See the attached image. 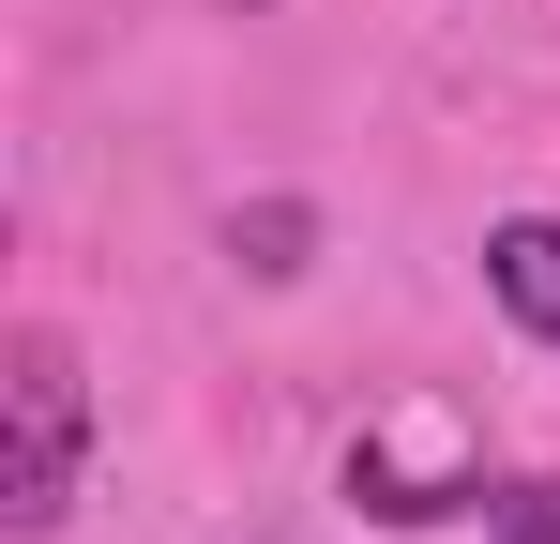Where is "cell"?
Instances as JSON below:
<instances>
[{"instance_id":"obj_1","label":"cell","mask_w":560,"mask_h":544,"mask_svg":"<svg viewBox=\"0 0 560 544\" xmlns=\"http://www.w3.org/2000/svg\"><path fill=\"white\" fill-rule=\"evenodd\" d=\"M77 453H92L77 333L15 318V333H0V530H61V515H77Z\"/></svg>"},{"instance_id":"obj_2","label":"cell","mask_w":560,"mask_h":544,"mask_svg":"<svg viewBox=\"0 0 560 544\" xmlns=\"http://www.w3.org/2000/svg\"><path fill=\"white\" fill-rule=\"evenodd\" d=\"M349 499H364V515H394V530H424V515H455V499H485V484H469L455 424H394V439L349 453Z\"/></svg>"},{"instance_id":"obj_3","label":"cell","mask_w":560,"mask_h":544,"mask_svg":"<svg viewBox=\"0 0 560 544\" xmlns=\"http://www.w3.org/2000/svg\"><path fill=\"white\" fill-rule=\"evenodd\" d=\"M485 287H500V318H515V333H546V348H560V212L485 227Z\"/></svg>"},{"instance_id":"obj_4","label":"cell","mask_w":560,"mask_h":544,"mask_svg":"<svg viewBox=\"0 0 560 544\" xmlns=\"http://www.w3.org/2000/svg\"><path fill=\"white\" fill-rule=\"evenodd\" d=\"M485 530H500V544H560V469H546V484H500Z\"/></svg>"}]
</instances>
